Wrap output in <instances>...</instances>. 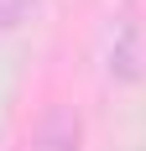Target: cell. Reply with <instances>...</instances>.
<instances>
[{
	"label": "cell",
	"mask_w": 146,
	"mask_h": 151,
	"mask_svg": "<svg viewBox=\"0 0 146 151\" xmlns=\"http://www.w3.org/2000/svg\"><path fill=\"white\" fill-rule=\"evenodd\" d=\"M136 21H120V42L110 47V78H136L141 73V47H136Z\"/></svg>",
	"instance_id": "2"
},
{
	"label": "cell",
	"mask_w": 146,
	"mask_h": 151,
	"mask_svg": "<svg viewBox=\"0 0 146 151\" xmlns=\"http://www.w3.org/2000/svg\"><path fill=\"white\" fill-rule=\"evenodd\" d=\"M84 146V120L73 104H47L31 125V151H78Z\"/></svg>",
	"instance_id": "1"
},
{
	"label": "cell",
	"mask_w": 146,
	"mask_h": 151,
	"mask_svg": "<svg viewBox=\"0 0 146 151\" xmlns=\"http://www.w3.org/2000/svg\"><path fill=\"white\" fill-rule=\"evenodd\" d=\"M31 11H37V0H0V31H16Z\"/></svg>",
	"instance_id": "3"
}]
</instances>
